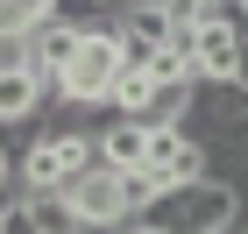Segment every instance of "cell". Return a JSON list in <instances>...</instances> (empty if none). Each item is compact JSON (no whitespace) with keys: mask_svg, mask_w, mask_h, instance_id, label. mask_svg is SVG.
<instances>
[{"mask_svg":"<svg viewBox=\"0 0 248 234\" xmlns=\"http://www.w3.org/2000/svg\"><path fill=\"white\" fill-rule=\"evenodd\" d=\"M135 220H149L156 234H227L241 220V192H234L227 177H199V185L156 192V206L135 213Z\"/></svg>","mask_w":248,"mask_h":234,"instance_id":"6da1fadb","label":"cell"},{"mask_svg":"<svg viewBox=\"0 0 248 234\" xmlns=\"http://www.w3.org/2000/svg\"><path fill=\"white\" fill-rule=\"evenodd\" d=\"M0 234H36V220H29V199H15V206L0 213Z\"/></svg>","mask_w":248,"mask_h":234,"instance_id":"30bf717a","label":"cell"},{"mask_svg":"<svg viewBox=\"0 0 248 234\" xmlns=\"http://www.w3.org/2000/svg\"><path fill=\"white\" fill-rule=\"evenodd\" d=\"M64 199L78 206V220H85V234H114L135 220V199H128V177L107 171V163H93L85 177H71L64 185Z\"/></svg>","mask_w":248,"mask_h":234,"instance_id":"3957f363","label":"cell"},{"mask_svg":"<svg viewBox=\"0 0 248 234\" xmlns=\"http://www.w3.org/2000/svg\"><path fill=\"white\" fill-rule=\"evenodd\" d=\"M99 163L107 171H121V177H135V171H149V128L142 121H107L99 128Z\"/></svg>","mask_w":248,"mask_h":234,"instance_id":"5b68a950","label":"cell"},{"mask_svg":"<svg viewBox=\"0 0 248 234\" xmlns=\"http://www.w3.org/2000/svg\"><path fill=\"white\" fill-rule=\"evenodd\" d=\"M29 220H36V234H85V220H78V206L64 192H36L29 199Z\"/></svg>","mask_w":248,"mask_h":234,"instance_id":"ba28073f","label":"cell"},{"mask_svg":"<svg viewBox=\"0 0 248 234\" xmlns=\"http://www.w3.org/2000/svg\"><path fill=\"white\" fill-rule=\"evenodd\" d=\"M185 21H191V71L206 85H241L248 50H241V29H234V7L185 0Z\"/></svg>","mask_w":248,"mask_h":234,"instance_id":"7a4b0ae2","label":"cell"},{"mask_svg":"<svg viewBox=\"0 0 248 234\" xmlns=\"http://www.w3.org/2000/svg\"><path fill=\"white\" fill-rule=\"evenodd\" d=\"M114 234H156V227H149V220H128V227H114Z\"/></svg>","mask_w":248,"mask_h":234,"instance_id":"8fae6325","label":"cell"},{"mask_svg":"<svg viewBox=\"0 0 248 234\" xmlns=\"http://www.w3.org/2000/svg\"><path fill=\"white\" fill-rule=\"evenodd\" d=\"M57 21V0H0V36H36Z\"/></svg>","mask_w":248,"mask_h":234,"instance_id":"9c48e42d","label":"cell"},{"mask_svg":"<svg viewBox=\"0 0 248 234\" xmlns=\"http://www.w3.org/2000/svg\"><path fill=\"white\" fill-rule=\"evenodd\" d=\"M177 29V0H156V7H121V43H170Z\"/></svg>","mask_w":248,"mask_h":234,"instance_id":"52a82bcc","label":"cell"},{"mask_svg":"<svg viewBox=\"0 0 248 234\" xmlns=\"http://www.w3.org/2000/svg\"><path fill=\"white\" fill-rule=\"evenodd\" d=\"M227 234H248V213H241V220H234V227H227Z\"/></svg>","mask_w":248,"mask_h":234,"instance_id":"7c38bea8","label":"cell"},{"mask_svg":"<svg viewBox=\"0 0 248 234\" xmlns=\"http://www.w3.org/2000/svg\"><path fill=\"white\" fill-rule=\"evenodd\" d=\"M149 177L163 185V192L199 185V177H206V149H199L185 128H156V135H149Z\"/></svg>","mask_w":248,"mask_h":234,"instance_id":"277c9868","label":"cell"},{"mask_svg":"<svg viewBox=\"0 0 248 234\" xmlns=\"http://www.w3.org/2000/svg\"><path fill=\"white\" fill-rule=\"evenodd\" d=\"M78 43H85V36H78V29H71V21H50V29H36V78H50V85H57V78L64 71H71V57H78Z\"/></svg>","mask_w":248,"mask_h":234,"instance_id":"8992f818","label":"cell"}]
</instances>
